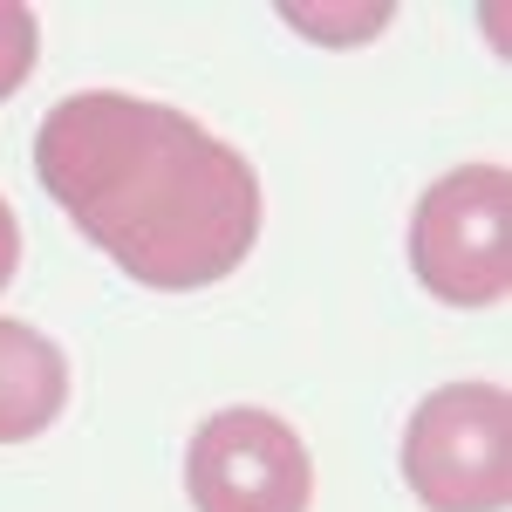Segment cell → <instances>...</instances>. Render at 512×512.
I'll return each instance as SVG.
<instances>
[{
    "instance_id": "1",
    "label": "cell",
    "mask_w": 512,
    "mask_h": 512,
    "mask_svg": "<svg viewBox=\"0 0 512 512\" xmlns=\"http://www.w3.org/2000/svg\"><path fill=\"white\" fill-rule=\"evenodd\" d=\"M35 178L117 274L158 294L233 280L267 212L246 151L185 110L123 89H82L41 117Z\"/></svg>"
},
{
    "instance_id": "2",
    "label": "cell",
    "mask_w": 512,
    "mask_h": 512,
    "mask_svg": "<svg viewBox=\"0 0 512 512\" xmlns=\"http://www.w3.org/2000/svg\"><path fill=\"white\" fill-rule=\"evenodd\" d=\"M403 485L424 512L512 506V396L506 383H444L403 424Z\"/></svg>"
},
{
    "instance_id": "3",
    "label": "cell",
    "mask_w": 512,
    "mask_h": 512,
    "mask_svg": "<svg viewBox=\"0 0 512 512\" xmlns=\"http://www.w3.org/2000/svg\"><path fill=\"white\" fill-rule=\"evenodd\" d=\"M410 267L444 308H499L512 287V171L492 158L444 171L410 212Z\"/></svg>"
},
{
    "instance_id": "4",
    "label": "cell",
    "mask_w": 512,
    "mask_h": 512,
    "mask_svg": "<svg viewBox=\"0 0 512 512\" xmlns=\"http://www.w3.org/2000/svg\"><path fill=\"white\" fill-rule=\"evenodd\" d=\"M185 499L192 512H308L315 458L287 417L233 403L212 410L185 444Z\"/></svg>"
},
{
    "instance_id": "5",
    "label": "cell",
    "mask_w": 512,
    "mask_h": 512,
    "mask_svg": "<svg viewBox=\"0 0 512 512\" xmlns=\"http://www.w3.org/2000/svg\"><path fill=\"white\" fill-rule=\"evenodd\" d=\"M69 410V355L35 321L0 315V444H35Z\"/></svg>"
},
{
    "instance_id": "6",
    "label": "cell",
    "mask_w": 512,
    "mask_h": 512,
    "mask_svg": "<svg viewBox=\"0 0 512 512\" xmlns=\"http://www.w3.org/2000/svg\"><path fill=\"white\" fill-rule=\"evenodd\" d=\"M396 7H321V0H308V7H280V21L287 28H301L308 41H321V48H362L369 35H383L390 28Z\"/></svg>"
},
{
    "instance_id": "7",
    "label": "cell",
    "mask_w": 512,
    "mask_h": 512,
    "mask_svg": "<svg viewBox=\"0 0 512 512\" xmlns=\"http://www.w3.org/2000/svg\"><path fill=\"white\" fill-rule=\"evenodd\" d=\"M41 62V21L21 0H0V103L21 96V82L35 76Z\"/></svg>"
},
{
    "instance_id": "8",
    "label": "cell",
    "mask_w": 512,
    "mask_h": 512,
    "mask_svg": "<svg viewBox=\"0 0 512 512\" xmlns=\"http://www.w3.org/2000/svg\"><path fill=\"white\" fill-rule=\"evenodd\" d=\"M14 267H21V219H14V205L0 198V294H7Z\"/></svg>"
}]
</instances>
